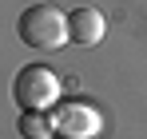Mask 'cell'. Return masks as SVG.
<instances>
[{"mask_svg":"<svg viewBox=\"0 0 147 139\" xmlns=\"http://www.w3.org/2000/svg\"><path fill=\"white\" fill-rule=\"evenodd\" d=\"M60 99V76L48 64H24L12 76V103L20 111H48Z\"/></svg>","mask_w":147,"mask_h":139,"instance_id":"cell-2","label":"cell"},{"mask_svg":"<svg viewBox=\"0 0 147 139\" xmlns=\"http://www.w3.org/2000/svg\"><path fill=\"white\" fill-rule=\"evenodd\" d=\"M16 127H20L24 139H52L56 135V119H52L48 111H20Z\"/></svg>","mask_w":147,"mask_h":139,"instance_id":"cell-5","label":"cell"},{"mask_svg":"<svg viewBox=\"0 0 147 139\" xmlns=\"http://www.w3.org/2000/svg\"><path fill=\"white\" fill-rule=\"evenodd\" d=\"M68 32H72V40L80 48H92L103 40V32H107V20H103V12L92 8V4H80L68 12Z\"/></svg>","mask_w":147,"mask_h":139,"instance_id":"cell-3","label":"cell"},{"mask_svg":"<svg viewBox=\"0 0 147 139\" xmlns=\"http://www.w3.org/2000/svg\"><path fill=\"white\" fill-rule=\"evenodd\" d=\"M16 36H20L28 48H40V52L64 48L72 40L68 16H64L56 4H28L24 12H20V20H16Z\"/></svg>","mask_w":147,"mask_h":139,"instance_id":"cell-1","label":"cell"},{"mask_svg":"<svg viewBox=\"0 0 147 139\" xmlns=\"http://www.w3.org/2000/svg\"><path fill=\"white\" fill-rule=\"evenodd\" d=\"M96 131H99V115H96V107H88V103L64 107L56 115V135H64V139H92Z\"/></svg>","mask_w":147,"mask_h":139,"instance_id":"cell-4","label":"cell"}]
</instances>
